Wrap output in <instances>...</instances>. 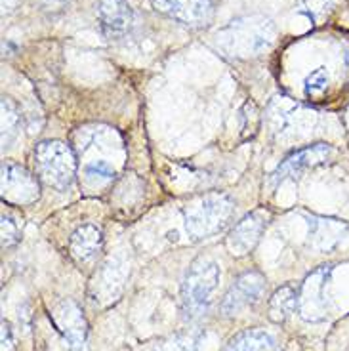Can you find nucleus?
<instances>
[{"label":"nucleus","mask_w":349,"mask_h":351,"mask_svg":"<svg viewBox=\"0 0 349 351\" xmlns=\"http://www.w3.org/2000/svg\"><path fill=\"white\" fill-rule=\"evenodd\" d=\"M330 279V267H319L307 277L298 292V309L306 321H323L328 311L326 285Z\"/></svg>","instance_id":"6"},{"label":"nucleus","mask_w":349,"mask_h":351,"mask_svg":"<svg viewBox=\"0 0 349 351\" xmlns=\"http://www.w3.org/2000/svg\"><path fill=\"white\" fill-rule=\"evenodd\" d=\"M40 197L36 178L14 162L2 165V199L12 204H31Z\"/></svg>","instance_id":"7"},{"label":"nucleus","mask_w":349,"mask_h":351,"mask_svg":"<svg viewBox=\"0 0 349 351\" xmlns=\"http://www.w3.org/2000/svg\"><path fill=\"white\" fill-rule=\"evenodd\" d=\"M97 16L107 36L126 35L134 21V14L126 0H101Z\"/></svg>","instance_id":"12"},{"label":"nucleus","mask_w":349,"mask_h":351,"mask_svg":"<svg viewBox=\"0 0 349 351\" xmlns=\"http://www.w3.org/2000/svg\"><path fill=\"white\" fill-rule=\"evenodd\" d=\"M311 228H313L311 237L315 241H321L323 248L324 246L328 248V246L334 245L344 235V231L348 229V226L338 221V219H313L311 221Z\"/></svg>","instance_id":"16"},{"label":"nucleus","mask_w":349,"mask_h":351,"mask_svg":"<svg viewBox=\"0 0 349 351\" xmlns=\"http://www.w3.org/2000/svg\"><path fill=\"white\" fill-rule=\"evenodd\" d=\"M43 2H46V4H62L65 0H43Z\"/></svg>","instance_id":"22"},{"label":"nucleus","mask_w":349,"mask_h":351,"mask_svg":"<svg viewBox=\"0 0 349 351\" xmlns=\"http://www.w3.org/2000/svg\"><path fill=\"white\" fill-rule=\"evenodd\" d=\"M19 132V114L10 99H2V145L10 147Z\"/></svg>","instance_id":"17"},{"label":"nucleus","mask_w":349,"mask_h":351,"mask_svg":"<svg viewBox=\"0 0 349 351\" xmlns=\"http://www.w3.org/2000/svg\"><path fill=\"white\" fill-rule=\"evenodd\" d=\"M298 307V292L292 287L279 289L269 302V317L273 323H282L287 317H290Z\"/></svg>","instance_id":"15"},{"label":"nucleus","mask_w":349,"mask_h":351,"mask_svg":"<svg viewBox=\"0 0 349 351\" xmlns=\"http://www.w3.org/2000/svg\"><path fill=\"white\" fill-rule=\"evenodd\" d=\"M265 277L260 271H246L227 290L219 304V311L226 317L239 315L248 307H254L265 292Z\"/></svg>","instance_id":"5"},{"label":"nucleus","mask_w":349,"mask_h":351,"mask_svg":"<svg viewBox=\"0 0 349 351\" xmlns=\"http://www.w3.org/2000/svg\"><path fill=\"white\" fill-rule=\"evenodd\" d=\"M2 351H14V340H12V330L6 321H2Z\"/></svg>","instance_id":"21"},{"label":"nucleus","mask_w":349,"mask_h":351,"mask_svg":"<svg viewBox=\"0 0 349 351\" xmlns=\"http://www.w3.org/2000/svg\"><path fill=\"white\" fill-rule=\"evenodd\" d=\"M218 282L219 265L214 260L199 258L191 263L182 285V309L187 321H197L206 315Z\"/></svg>","instance_id":"1"},{"label":"nucleus","mask_w":349,"mask_h":351,"mask_svg":"<svg viewBox=\"0 0 349 351\" xmlns=\"http://www.w3.org/2000/svg\"><path fill=\"white\" fill-rule=\"evenodd\" d=\"M84 172H86L88 180L97 182V184H101V182H111V180L115 178L113 167H111L109 162H105V160H96V162H90Z\"/></svg>","instance_id":"19"},{"label":"nucleus","mask_w":349,"mask_h":351,"mask_svg":"<svg viewBox=\"0 0 349 351\" xmlns=\"http://www.w3.org/2000/svg\"><path fill=\"white\" fill-rule=\"evenodd\" d=\"M56 321L69 351H86V321L75 302H63L56 311Z\"/></svg>","instance_id":"11"},{"label":"nucleus","mask_w":349,"mask_h":351,"mask_svg":"<svg viewBox=\"0 0 349 351\" xmlns=\"http://www.w3.org/2000/svg\"><path fill=\"white\" fill-rule=\"evenodd\" d=\"M267 214L263 210H256L248 214L231 229L229 237H227V248L233 256H245L258 245V241L262 237L263 229L267 226Z\"/></svg>","instance_id":"10"},{"label":"nucleus","mask_w":349,"mask_h":351,"mask_svg":"<svg viewBox=\"0 0 349 351\" xmlns=\"http://www.w3.org/2000/svg\"><path fill=\"white\" fill-rule=\"evenodd\" d=\"M231 214L233 201L226 193L204 195L184 212L185 231L193 241L212 237L226 228Z\"/></svg>","instance_id":"2"},{"label":"nucleus","mask_w":349,"mask_h":351,"mask_svg":"<svg viewBox=\"0 0 349 351\" xmlns=\"http://www.w3.org/2000/svg\"><path fill=\"white\" fill-rule=\"evenodd\" d=\"M153 4L158 12L189 27H206L214 16L210 0H155Z\"/></svg>","instance_id":"8"},{"label":"nucleus","mask_w":349,"mask_h":351,"mask_svg":"<svg viewBox=\"0 0 349 351\" xmlns=\"http://www.w3.org/2000/svg\"><path fill=\"white\" fill-rule=\"evenodd\" d=\"M36 172L53 189H69L77 176V158L67 143L58 140L40 141L35 147Z\"/></svg>","instance_id":"3"},{"label":"nucleus","mask_w":349,"mask_h":351,"mask_svg":"<svg viewBox=\"0 0 349 351\" xmlns=\"http://www.w3.org/2000/svg\"><path fill=\"white\" fill-rule=\"evenodd\" d=\"M332 153L330 145L326 143H315V145H307L304 149L296 151L292 155H288L282 162H280L277 170L271 176L273 184H280L287 178H296L298 174H302L307 168H313L317 165L324 162L328 155Z\"/></svg>","instance_id":"9"},{"label":"nucleus","mask_w":349,"mask_h":351,"mask_svg":"<svg viewBox=\"0 0 349 351\" xmlns=\"http://www.w3.org/2000/svg\"><path fill=\"white\" fill-rule=\"evenodd\" d=\"M224 351H279L277 342L269 332L254 328L237 334L231 342L227 343Z\"/></svg>","instance_id":"14"},{"label":"nucleus","mask_w":349,"mask_h":351,"mask_svg":"<svg viewBox=\"0 0 349 351\" xmlns=\"http://www.w3.org/2000/svg\"><path fill=\"white\" fill-rule=\"evenodd\" d=\"M328 82H330V77H328V73L323 67H319V69H315L313 73H309L304 80V92H306L307 97L311 96H319V94H323L324 90L328 88Z\"/></svg>","instance_id":"18"},{"label":"nucleus","mask_w":349,"mask_h":351,"mask_svg":"<svg viewBox=\"0 0 349 351\" xmlns=\"http://www.w3.org/2000/svg\"><path fill=\"white\" fill-rule=\"evenodd\" d=\"M104 245V237H101V231L96 226H82L79 228L73 235H71L69 248L71 254L75 256L79 262H92Z\"/></svg>","instance_id":"13"},{"label":"nucleus","mask_w":349,"mask_h":351,"mask_svg":"<svg viewBox=\"0 0 349 351\" xmlns=\"http://www.w3.org/2000/svg\"><path fill=\"white\" fill-rule=\"evenodd\" d=\"M269 21L262 19L254 23V19H246V21L233 23L226 33H221V36L218 35V38L219 44L227 52H231V56H252L269 44Z\"/></svg>","instance_id":"4"},{"label":"nucleus","mask_w":349,"mask_h":351,"mask_svg":"<svg viewBox=\"0 0 349 351\" xmlns=\"http://www.w3.org/2000/svg\"><path fill=\"white\" fill-rule=\"evenodd\" d=\"M18 226L14 223V219L8 216H2V246H12L18 243Z\"/></svg>","instance_id":"20"}]
</instances>
